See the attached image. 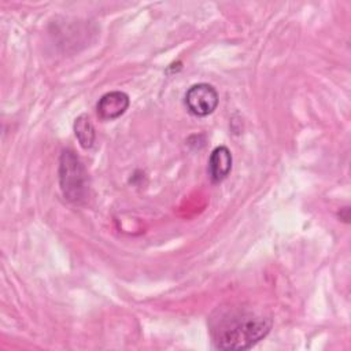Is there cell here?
<instances>
[{"label": "cell", "mask_w": 351, "mask_h": 351, "mask_svg": "<svg viewBox=\"0 0 351 351\" xmlns=\"http://www.w3.org/2000/svg\"><path fill=\"white\" fill-rule=\"evenodd\" d=\"M74 133H75V137H77L80 145L84 149H89V148L93 147L96 133H95L93 123H92L90 118L86 114H81L80 117L75 118V121H74Z\"/></svg>", "instance_id": "8992f818"}, {"label": "cell", "mask_w": 351, "mask_h": 351, "mask_svg": "<svg viewBox=\"0 0 351 351\" xmlns=\"http://www.w3.org/2000/svg\"><path fill=\"white\" fill-rule=\"evenodd\" d=\"M130 104L129 96L121 90H112L103 95L96 106L97 115L103 121H114L125 114Z\"/></svg>", "instance_id": "277c9868"}, {"label": "cell", "mask_w": 351, "mask_h": 351, "mask_svg": "<svg viewBox=\"0 0 351 351\" xmlns=\"http://www.w3.org/2000/svg\"><path fill=\"white\" fill-rule=\"evenodd\" d=\"M219 101L218 92L210 84L192 85L185 93V106L196 117H207L217 108Z\"/></svg>", "instance_id": "3957f363"}, {"label": "cell", "mask_w": 351, "mask_h": 351, "mask_svg": "<svg viewBox=\"0 0 351 351\" xmlns=\"http://www.w3.org/2000/svg\"><path fill=\"white\" fill-rule=\"evenodd\" d=\"M211 341L218 350H248L271 329V318L245 307L218 308L208 322Z\"/></svg>", "instance_id": "6da1fadb"}, {"label": "cell", "mask_w": 351, "mask_h": 351, "mask_svg": "<svg viewBox=\"0 0 351 351\" xmlns=\"http://www.w3.org/2000/svg\"><path fill=\"white\" fill-rule=\"evenodd\" d=\"M232 154L228 147L218 145L213 149L208 159V176L213 184L222 182L232 170Z\"/></svg>", "instance_id": "5b68a950"}, {"label": "cell", "mask_w": 351, "mask_h": 351, "mask_svg": "<svg viewBox=\"0 0 351 351\" xmlns=\"http://www.w3.org/2000/svg\"><path fill=\"white\" fill-rule=\"evenodd\" d=\"M59 185L63 196L71 203H81L89 192L86 169L75 152L66 148L59 159Z\"/></svg>", "instance_id": "7a4b0ae2"}]
</instances>
